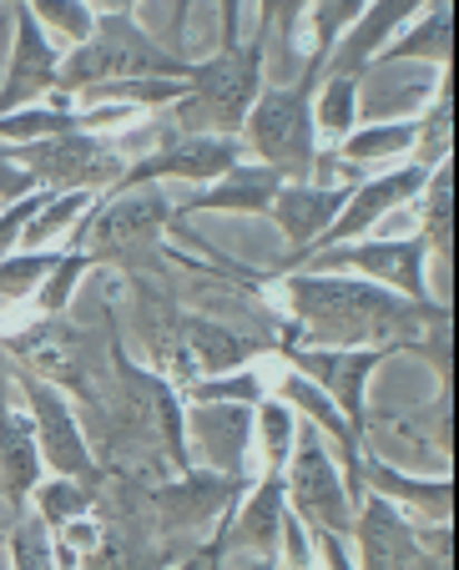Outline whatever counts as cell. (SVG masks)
Returning <instances> with one entry per match:
<instances>
[{"instance_id": "cell-1", "label": "cell", "mask_w": 459, "mask_h": 570, "mask_svg": "<svg viewBox=\"0 0 459 570\" xmlns=\"http://www.w3.org/2000/svg\"><path fill=\"white\" fill-rule=\"evenodd\" d=\"M283 293H289V308L299 313V323H309V334L329 348L394 344V338L449 323L445 303H414L374 278H359V273L293 268Z\"/></svg>"}, {"instance_id": "cell-2", "label": "cell", "mask_w": 459, "mask_h": 570, "mask_svg": "<svg viewBox=\"0 0 459 570\" xmlns=\"http://www.w3.org/2000/svg\"><path fill=\"white\" fill-rule=\"evenodd\" d=\"M193 61L177 51H167L162 41H152L127 11H107L86 41L71 46V56H61V71H56V97H76L91 81H141V76H177L187 81Z\"/></svg>"}, {"instance_id": "cell-3", "label": "cell", "mask_w": 459, "mask_h": 570, "mask_svg": "<svg viewBox=\"0 0 459 570\" xmlns=\"http://www.w3.org/2000/svg\"><path fill=\"white\" fill-rule=\"evenodd\" d=\"M257 91H263V41H237V46H223L213 61H193L187 91L177 101H167L172 121H177V137L182 131L237 137Z\"/></svg>"}, {"instance_id": "cell-4", "label": "cell", "mask_w": 459, "mask_h": 570, "mask_svg": "<svg viewBox=\"0 0 459 570\" xmlns=\"http://www.w3.org/2000/svg\"><path fill=\"white\" fill-rule=\"evenodd\" d=\"M319 76V66H309L293 87H263L243 117V147L283 183H309L313 157H319V127H313Z\"/></svg>"}, {"instance_id": "cell-5", "label": "cell", "mask_w": 459, "mask_h": 570, "mask_svg": "<svg viewBox=\"0 0 459 570\" xmlns=\"http://www.w3.org/2000/svg\"><path fill=\"white\" fill-rule=\"evenodd\" d=\"M283 500L289 510L303 520L309 530H333V535H349L353 530V500L349 484H343V470L329 460L323 450L319 424H309L299 414V434H293L289 464H283Z\"/></svg>"}, {"instance_id": "cell-6", "label": "cell", "mask_w": 459, "mask_h": 570, "mask_svg": "<svg viewBox=\"0 0 459 570\" xmlns=\"http://www.w3.org/2000/svg\"><path fill=\"white\" fill-rule=\"evenodd\" d=\"M172 203L157 193V183L127 187V193L101 197V207L76 227V248L91 253V258H121V253H137L141 243L157 237L162 223H172Z\"/></svg>"}, {"instance_id": "cell-7", "label": "cell", "mask_w": 459, "mask_h": 570, "mask_svg": "<svg viewBox=\"0 0 459 570\" xmlns=\"http://www.w3.org/2000/svg\"><path fill=\"white\" fill-rule=\"evenodd\" d=\"M424 258H429L424 237H389V243H339V248H319V253H309L299 268L359 273V278H374V283H384V288L404 293V298H414V303H429Z\"/></svg>"}, {"instance_id": "cell-8", "label": "cell", "mask_w": 459, "mask_h": 570, "mask_svg": "<svg viewBox=\"0 0 459 570\" xmlns=\"http://www.w3.org/2000/svg\"><path fill=\"white\" fill-rule=\"evenodd\" d=\"M243 137H223V131H182V137H172L167 147L147 151V157H137L131 167H121V177L111 183V193H127V187H141V183H167V177H177V183H217V177L233 167V161H243Z\"/></svg>"}, {"instance_id": "cell-9", "label": "cell", "mask_w": 459, "mask_h": 570, "mask_svg": "<svg viewBox=\"0 0 459 570\" xmlns=\"http://www.w3.org/2000/svg\"><path fill=\"white\" fill-rule=\"evenodd\" d=\"M31 183L51 187V193H71V187H111L121 177V161L97 131H61V137H41L21 147Z\"/></svg>"}, {"instance_id": "cell-10", "label": "cell", "mask_w": 459, "mask_h": 570, "mask_svg": "<svg viewBox=\"0 0 459 570\" xmlns=\"http://www.w3.org/2000/svg\"><path fill=\"white\" fill-rule=\"evenodd\" d=\"M389 354H394V344H363V348H329V344L309 348V344H299V348H283L289 368H299L303 379H313L359 434L369 430V420H363V384H369V374H374Z\"/></svg>"}, {"instance_id": "cell-11", "label": "cell", "mask_w": 459, "mask_h": 570, "mask_svg": "<svg viewBox=\"0 0 459 570\" xmlns=\"http://www.w3.org/2000/svg\"><path fill=\"white\" fill-rule=\"evenodd\" d=\"M439 167V161H434ZM429 161H404V167H389V173H379V177H369V183H359L349 193V203H343V213L333 217L329 227L319 233V243H313L309 253H319V248H339V243H353L359 233H369V227H379V217H389L394 207H404V203H414L419 193H424V183H429V173H434Z\"/></svg>"}, {"instance_id": "cell-12", "label": "cell", "mask_w": 459, "mask_h": 570, "mask_svg": "<svg viewBox=\"0 0 459 570\" xmlns=\"http://www.w3.org/2000/svg\"><path fill=\"white\" fill-rule=\"evenodd\" d=\"M349 540H353V566H429L409 515L389 495H374V490L353 510Z\"/></svg>"}, {"instance_id": "cell-13", "label": "cell", "mask_w": 459, "mask_h": 570, "mask_svg": "<svg viewBox=\"0 0 459 570\" xmlns=\"http://www.w3.org/2000/svg\"><path fill=\"white\" fill-rule=\"evenodd\" d=\"M56 71H61V56L51 46V31L31 16V6H16V51H11V71H6V87H0V111L16 107H36L46 91H56Z\"/></svg>"}, {"instance_id": "cell-14", "label": "cell", "mask_w": 459, "mask_h": 570, "mask_svg": "<svg viewBox=\"0 0 459 570\" xmlns=\"http://www.w3.org/2000/svg\"><path fill=\"white\" fill-rule=\"evenodd\" d=\"M21 389H26V399H31L41 464H51L56 474H71V480H91V454H86L81 430H76V420H71V404H66L51 384H41L36 374H26Z\"/></svg>"}, {"instance_id": "cell-15", "label": "cell", "mask_w": 459, "mask_h": 570, "mask_svg": "<svg viewBox=\"0 0 459 570\" xmlns=\"http://www.w3.org/2000/svg\"><path fill=\"white\" fill-rule=\"evenodd\" d=\"M349 193H353L349 183H333V187H319V183H283V187H279V197H273V207H267V213L279 217L283 237L293 243L289 273L299 268L303 258H309V248L319 243V233L343 213Z\"/></svg>"}, {"instance_id": "cell-16", "label": "cell", "mask_w": 459, "mask_h": 570, "mask_svg": "<svg viewBox=\"0 0 459 570\" xmlns=\"http://www.w3.org/2000/svg\"><path fill=\"white\" fill-rule=\"evenodd\" d=\"M424 11V0H369L359 16H353V26L333 41L329 61H323V71H339V76H359L363 66L374 61L379 51H384L389 41H394V31L404 21H414V16Z\"/></svg>"}, {"instance_id": "cell-17", "label": "cell", "mask_w": 459, "mask_h": 570, "mask_svg": "<svg viewBox=\"0 0 459 570\" xmlns=\"http://www.w3.org/2000/svg\"><path fill=\"white\" fill-rule=\"evenodd\" d=\"M283 177L273 173V167H263V161H233L217 183H203V193L193 197V203L172 207L177 217L187 213H267L273 207V197H279Z\"/></svg>"}, {"instance_id": "cell-18", "label": "cell", "mask_w": 459, "mask_h": 570, "mask_svg": "<svg viewBox=\"0 0 459 570\" xmlns=\"http://www.w3.org/2000/svg\"><path fill=\"white\" fill-rule=\"evenodd\" d=\"M283 510H289V500H283V470H267V480L257 484V495L243 505V515H237V525H233V535L227 540L253 546L257 556H267V560H283V550H279ZM227 540H217V556H223Z\"/></svg>"}, {"instance_id": "cell-19", "label": "cell", "mask_w": 459, "mask_h": 570, "mask_svg": "<svg viewBox=\"0 0 459 570\" xmlns=\"http://www.w3.org/2000/svg\"><path fill=\"white\" fill-rule=\"evenodd\" d=\"M359 484H363V495L374 490V495H389L394 505L429 510L434 525H445L449 520V480H409V474H399L394 464L359 454Z\"/></svg>"}, {"instance_id": "cell-20", "label": "cell", "mask_w": 459, "mask_h": 570, "mask_svg": "<svg viewBox=\"0 0 459 570\" xmlns=\"http://www.w3.org/2000/svg\"><path fill=\"white\" fill-rule=\"evenodd\" d=\"M36 474H41L36 424H26L21 414H6V420H0V484H6V495H11L16 505L36 490Z\"/></svg>"}, {"instance_id": "cell-21", "label": "cell", "mask_w": 459, "mask_h": 570, "mask_svg": "<svg viewBox=\"0 0 459 570\" xmlns=\"http://www.w3.org/2000/svg\"><path fill=\"white\" fill-rule=\"evenodd\" d=\"M353 121H359V76L323 71L319 91H313V127H319V137H329L339 147L353 131Z\"/></svg>"}, {"instance_id": "cell-22", "label": "cell", "mask_w": 459, "mask_h": 570, "mask_svg": "<svg viewBox=\"0 0 459 570\" xmlns=\"http://www.w3.org/2000/svg\"><path fill=\"white\" fill-rule=\"evenodd\" d=\"M414 141H419V121H374V127L349 131V137L339 141V151L353 167H374V161L404 157Z\"/></svg>"}, {"instance_id": "cell-23", "label": "cell", "mask_w": 459, "mask_h": 570, "mask_svg": "<svg viewBox=\"0 0 459 570\" xmlns=\"http://www.w3.org/2000/svg\"><path fill=\"white\" fill-rule=\"evenodd\" d=\"M414 56H434L439 66L449 61V0H429L424 26H414L404 41H389L374 61H414Z\"/></svg>"}, {"instance_id": "cell-24", "label": "cell", "mask_w": 459, "mask_h": 570, "mask_svg": "<svg viewBox=\"0 0 459 570\" xmlns=\"http://www.w3.org/2000/svg\"><path fill=\"white\" fill-rule=\"evenodd\" d=\"M247 414H253L257 434H263L267 470H283V464H289V450H293V434H299V414H293V404H283V399H257Z\"/></svg>"}, {"instance_id": "cell-25", "label": "cell", "mask_w": 459, "mask_h": 570, "mask_svg": "<svg viewBox=\"0 0 459 570\" xmlns=\"http://www.w3.org/2000/svg\"><path fill=\"white\" fill-rule=\"evenodd\" d=\"M36 510H41L46 525H71V520L86 515V505H91V490L86 484H76L71 474H56L51 484H36Z\"/></svg>"}, {"instance_id": "cell-26", "label": "cell", "mask_w": 459, "mask_h": 570, "mask_svg": "<svg viewBox=\"0 0 459 570\" xmlns=\"http://www.w3.org/2000/svg\"><path fill=\"white\" fill-rule=\"evenodd\" d=\"M363 6H369V0H313V6H309V11H313V61L309 66H319V71H323L333 41L349 31L353 16H359Z\"/></svg>"}, {"instance_id": "cell-27", "label": "cell", "mask_w": 459, "mask_h": 570, "mask_svg": "<svg viewBox=\"0 0 459 570\" xmlns=\"http://www.w3.org/2000/svg\"><path fill=\"white\" fill-rule=\"evenodd\" d=\"M26 6H31V16L46 26V31L66 36V41H86L91 26H97V16H91L86 0H26Z\"/></svg>"}, {"instance_id": "cell-28", "label": "cell", "mask_w": 459, "mask_h": 570, "mask_svg": "<svg viewBox=\"0 0 459 570\" xmlns=\"http://www.w3.org/2000/svg\"><path fill=\"white\" fill-rule=\"evenodd\" d=\"M56 268V253H41V248H21V253H6L0 258V293H31L46 273Z\"/></svg>"}, {"instance_id": "cell-29", "label": "cell", "mask_w": 459, "mask_h": 570, "mask_svg": "<svg viewBox=\"0 0 459 570\" xmlns=\"http://www.w3.org/2000/svg\"><path fill=\"white\" fill-rule=\"evenodd\" d=\"M424 187H429V197H424V227H419V237H424L429 248L445 253V243H449V173H445V161L429 173Z\"/></svg>"}, {"instance_id": "cell-30", "label": "cell", "mask_w": 459, "mask_h": 570, "mask_svg": "<svg viewBox=\"0 0 459 570\" xmlns=\"http://www.w3.org/2000/svg\"><path fill=\"white\" fill-rule=\"evenodd\" d=\"M91 268V253H66V258H56V268L46 273V283H41V293H36V298H41V308L46 313H61L66 308V298H71V288H76V278H81V273Z\"/></svg>"}, {"instance_id": "cell-31", "label": "cell", "mask_w": 459, "mask_h": 570, "mask_svg": "<svg viewBox=\"0 0 459 570\" xmlns=\"http://www.w3.org/2000/svg\"><path fill=\"white\" fill-rule=\"evenodd\" d=\"M51 187H41V193H31V197H21V203L16 207H6V213H0V258H6V253H16L21 248V233H26V223H31L36 213H41L46 203H51Z\"/></svg>"}, {"instance_id": "cell-32", "label": "cell", "mask_w": 459, "mask_h": 570, "mask_svg": "<svg viewBox=\"0 0 459 570\" xmlns=\"http://www.w3.org/2000/svg\"><path fill=\"white\" fill-rule=\"evenodd\" d=\"M193 399H203V404H257L263 399V384H257V374H237V379H207V384H193Z\"/></svg>"}, {"instance_id": "cell-33", "label": "cell", "mask_w": 459, "mask_h": 570, "mask_svg": "<svg viewBox=\"0 0 459 570\" xmlns=\"http://www.w3.org/2000/svg\"><path fill=\"white\" fill-rule=\"evenodd\" d=\"M16 550V566H46L51 560V546L41 540V520H21L16 525V535H6Z\"/></svg>"}, {"instance_id": "cell-34", "label": "cell", "mask_w": 459, "mask_h": 570, "mask_svg": "<svg viewBox=\"0 0 459 570\" xmlns=\"http://www.w3.org/2000/svg\"><path fill=\"white\" fill-rule=\"evenodd\" d=\"M309 6H313V0H263V21H257V36H263V31H283V36H293Z\"/></svg>"}, {"instance_id": "cell-35", "label": "cell", "mask_w": 459, "mask_h": 570, "mask_svg": "<svg viewBox=\"0 0 459 570\" xmlns=\"http://www.w3.org/2000/svg\"><path fill=\"white\" fill-rule=\"evenodd\" d=\"M223 11V46H237L243 41V0H217Z\"/></svg>"}, {"instance_id": "cell-36", "label": "cell", "mask_w": 459, "mask_h": 570, "mask_svg": "<svg viewBox=\"0 0 459 570\" xmlns=\"http://www.w3.org/2000/svg\"><path fill=\"white\" fill-rule=\"evenodd\" d=\"M0 546H6V530H0Z\"/></svg>"}, {"instance_id": "cell-37", "label": "cell", "mask_w": 459, "mask_h": 570, "mask_svg": "<svg viewBox=\"0 0 459 570\" xmlns=\"http://www.w3.org/2000/svg\"><path fill=\"white\" fill-rule=\"evenodd\" d=\"M11 6H21V0H11Z\"/></svg>"}]
</instances>
